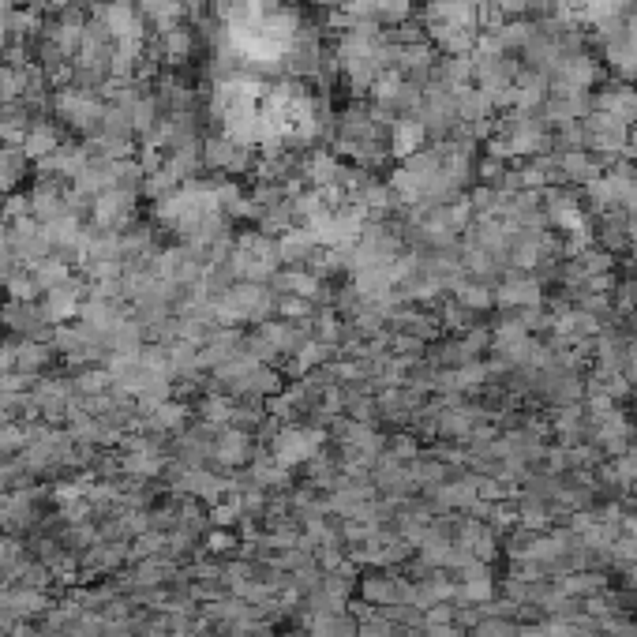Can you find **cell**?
Returning <instances> with one entry per match:
<instances>
[{
  "label": "cell",
  "instance_id": "6da1fadb",
  "mask_svg": "<svg viewBox=\"0 0 637 637\" xmlns=\"http://www.w3.org/2000/svg\"><path fill=\"white\" fill-rule=\"evenodd\" d=\"M57 113L64 117L68 128H75V132H94L105 117V105L98 102L90 90H60Z\"/></svg>",
  "mask_w": 637,
  "mask_h": 637
},
{
  "label": "cell",
  "instance_id": "7a4b0ae2",
  "mask_svg": "<svg viewBox=\"0 0 637 637\" xmlns=\"http://www.w3.org/2000/svg\"><path fill=\"white\" fill-rule=\"evenodd\" d=\"M57 147H60V139L49 124L38 120V124H30L27 128V139H23V154H27V158H38V162H42V158H49Z\"/></svg>",
  "mask_w": 637,
  "mask_h": 637
},
{
  "label": "cell",
  "instance_id": "3957f363",
  "mask_svg": "<svg viewBox=\"0 0 637 637\" xmlns=\"http://www.w3.org/2000/svg\"><path fill=\"white\" fill-rule=\"evenodd\" d=\"M420 139H424V128L420 124H398L394 128V150L398 154H413L420 147Z\"/></svg>",
  "mask_w": 637,
  "mask_h": 637
}]
</instances>
